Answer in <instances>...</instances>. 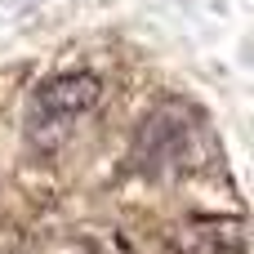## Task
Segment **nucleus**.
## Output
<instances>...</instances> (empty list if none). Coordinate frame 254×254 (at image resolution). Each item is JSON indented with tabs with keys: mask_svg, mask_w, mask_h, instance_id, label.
Here are the masks:
<instances>
[{
	"mask_svg": "<svg viewBox=\"0 0 254 254\" xmlns=\"http://www.w3.org/2000/svg\"><path fill=\"white\" fill-rule=\"evenodd\" d=\"M103 98V80L94 71H63V76H49L36 94H31V107H27V125L40 134V138H58L63 129H71L80 116H89Z\"/></svg>",
	"mask_w": 254,
	"mask_h": 254,
	"instance_id": "1",
	"label": "nucleus"
},
{
	"mask_svg": "<svg viewBox=\"0 0 254 254\" xmlns=\"http://www.w3.org/2000/svg\"><path fill=\"white\" fill-rule=\"evenodd\" d=\"M188 138H192L188 112H183L179 103H161L156 112H147L143 129L134 134V165H138L147 179H156V174H165V170H174V165L183 161Z\"/></svg>",
	"mask_w": 254,
	"mask_h": 254,
	"instance_id": "2",
	"label": "nucleus"
},
{
	"mask_svg": "<svg viewBox=\"0 0 254 254\" xmlns=\"http://www.w3.org/2000/svg\"><path fill=\"white\" fill-rule=\"evenodd\" d=\"M237 250H241V223H219V219H192L165 246V254H237Z\"/></svg>",
	"mask_w": 254,
	"mask_h": 254,
	"instance_id": "3",
	"label": "nucleus"
}]
</instances>
